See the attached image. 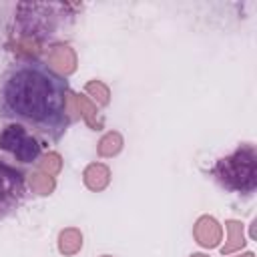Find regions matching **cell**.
<instances>
[{"label":"cell","instance_id":"cell-4","mask_svg":"<svg viewBox=\"0 0 257 257\" xmlns=\"http://www.w3.org/2000/svg\"><path fill=\"white\" fill-rule=\"evenodd\" d=\"M22 195H24V185L20 175L0 163V215L8 213L14 205H18Z\"/></svg>","mask_w":257,"mask_h":257},{"label":"cell","instance_id":"cell-8","mask_svg":"<svg viewBox=\"0 0 257 257\" xmlns=\"http://www.w3.org/2000/svg\"><path fill=\"white\" fill-rule=\"evenodd\" d=\"M60 253H64V255H72V253H76L78 249H80V245H82V235L76 231V229H66V231H62L60 233Z\"/></svg>","mask_w":257,"mask_h":257},{"label":"cell","instance_id":"cell-7","mask_svg":"<svg viewBox=\"0 0 257 257\" xmlns=\"http://www.w3.org/2000/svg\"><path fill=\"white\" fill-rule=\"evenodd\" d=\"M108 177H110L108 169H106L104 165H100V163L90 165V167L84 171V183H86V187L92 189V191L104 189V187L108 185Z\"/></svg>","mask_w":257,"mask_h":257},{"label":"cell","instance_id":"cell-14","mask_svg":"<svg viewBox=\"0 0 257 257\" xmlns=\"http://www.w3.org/2000/svg\"><path fill=\"white\" fill-rule=\"evenodd\" d=\"M42 171L46 173V175H54V173H58L60 171V157L56 155V153H50L48 157H44V161H42Z\"/></svg>","mask_w":257,"mask_h":257},{"label":"cell","instance_id":"cell-2","mask_svg":"<svg viewBox=\"0 0 257 257\" xmlns=\"http://www.w3.org/2000/svg\"><path fill=\"white\" fill-rule=\"evenodd\" d=\"M215 175L227 189L243 191V193L253 191L255 177H257L253 147H243L235 155L221 159L215 167Z\"/></svg>","mask_w":257,"mask_h":257},{"label":"cell","instance_id":"cell-10","mask_svg":"<svg viewBox=\"0 0 257 257\" xmlns=\"http://www.w3.org/2000/svg\"><path fill=\"white\" fill-rule=\"evenodd\" d=\"M74 100H76V104H78L82 116L88 120V124L94 126V128H100V120L96 118V106H94L86 96H76V94H74Z\"/></svg>","mask_w":257,"mask_h":257},{"label":"cell","instance_id":"cell-5","mask_svg":"<svg viewBox=\"0 0 257 257\" xmlns=\"http://www.w3.org/2000/svg\"><path fill=\"white\" fill-rule=\"evenodd\" d=\"M195 237L203 247H215L221 239V229L213 217H201L195 227Z\"/></svg>","mask_w":257,"mask_h":257},{"label":"cell","instance_id":"cell-11","mask_svg":"<svg viewBox=\"0 0 257 257\" xmlns=\"http://www.w3.org/2000/svg\"><path fill=\"white\" fill-rule=\"evenodd\" d=\"M30 185L38 195H48L54 189V179L46 173H34L30 177Z\"/></svg>","mask_w":257,"mask_h":257},{"label":"cell","instance_id":"cell-9","mask_svg":"<svg viewBox=\"0 0 257 257\" xmlns=\"http://www.w3.org/2000/svg\"><path fill=\"white\" fill-rule=\"evenodd\" d=\"M120 147H122V137L118 133H108L102 137V141L98 145V153L102 157H112L120 151Z\"/></svg>","mask_w":257,"mask_h":257},{"label":"cell","instance_id":"cell-3","mask_svg":"<svg viewBox=\"0 0 257 257\" xmlns=\"http://www.w3.org/2000/svg\"><path fill=\"white\" fill-rule=\"evenodd\" d=\"M0 149L10 153L20 163H32L40 155V145L36 139L20 124H10L0 135Z\"/></svg>","mask_w":257,"mask_h":257},{"label":"cell","instance_id":"cell-1","mask_svg":"<svg viewBox=\"0 0 257 257\" xmlns=\"http://www.w3.org/2000/svg\"><path fill=\"white\" fill-rule=\"evenodd\" d=\"M68 98L66 80L44 64L24 62L10 68L0 80V118L58 139L68 124Z\"/></svg>","mask_w":257,"mask_h":257},{"label":"cell","instance_id":"cell-12","mask_svg":"<svg viewBox=\"0 0 257 257\" xmlns=\"http://www.w3.org/2000/svg\"><path fill=\"white\" fill-rule=\"evenodd\" d=\"M86 92L94 94L96 102H100V104H108V88H106L102 82H98V80L88 82V84H86Z\"/></svg>","mask_w":257,"mask_h":257},{"label":"cell","instance_id":"cell-6","mask_svg":"<svg viewBox=\"0 0 257 257\" xmlns=\"http://www.w3.org/2000/svg\"><path fill=\"white\" fill-rule=\"evenodd\" d=\"M48 60H50V64H52L56 70H60V72H64V74H70V72L74 70V52H72L68 46L58 44V46L50 48Z\"/></svg>","mask_w":257,"mask_h":257},{"label":"cell","instance_id":"cell-16","mask_svg":"<svg viewBox=\"0 0 257 257\" xmlns=\"http://www.w3.org/2000/svg\"><path fill=\"white\" fill-rule=\"evenodd\" d=\"M104 257H108V255H104Z\"/></svg>","mask_w":257,"mask_h":257},{"label":"cell","instance_id":"cell-15","mask_svg":"<svg viewBox=\"0 0 257 257\" xmlns=\"http://www.w3.org/2000/svg\"><path fill=\"white\" fill-rule=\"evenodd\" d=\"M191 257H205V255H191Z\"/></svg>","mask_w":257,"mask_h":257},{"label":"cell","instance_id":"cell-13","mask_svg":"<svg viewBox=\"0 0 257 257\" xmlns=\"http://www.w3.org/2000/svg\"><path fill=\"white\" fill-rule=\"evenodd\" d=\"M227 225H229V233H231V243H229V245L223 249V253H229V251H233L235 247L243 245V237H241V225H239V223H235V221H229Z\"/></svg>","mask_w":257,"mask_h":257}]
</instances>
